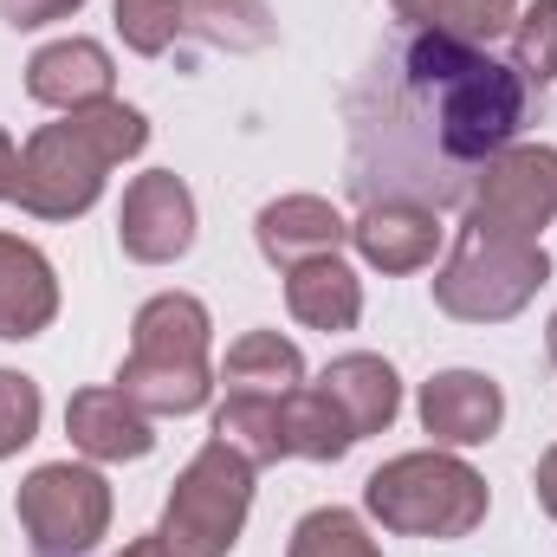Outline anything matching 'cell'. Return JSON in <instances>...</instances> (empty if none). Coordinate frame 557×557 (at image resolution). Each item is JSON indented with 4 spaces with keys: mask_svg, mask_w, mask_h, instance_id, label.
Segmentation results:
<instances>
[{
    "mask_svg": "<svg viewBox=\"0 0 557 557\" xmlns=\"http://www.w3.org/2000/svg\"><path fill=\"white\" fill-rule=\"evenodd\" d=\"M143 143H149V117L117 104V98L91 104V111H72L65 124H39L20 149L13 201L39 221H72L104 195V175L117 162H131Z\"/></svg>",
    "mask_w": 557,
    "mask_h": 557,
    "instance_id": "cell-1",
    "label": "cell"
},
{
    "mask_svg": "<svg viewBox=\"0 0 557 557\" xmlns=\"http://www.w3.org/2000/svg\"><path fill=\"white\" fill-rule=\"evenodd\" d=\"M208 331L214 324L195 292H156L131 324V357L117 370V389L143 416H195L214 396Z\"/></svg>",
    "mask_w": 557,
    "mask_h": 557,
    "instance_id": "cell-2",
    "label": "cell"
},
{
    "mask_svg": "<svg viewBox=\"0 0 557 557\" xmlns=\"http://www.w3.org/2000/svg\"><path fill=\"white\" fill-rule=\"evenodd\" d=\"M363 506L383 532L403 539H467L486 525V480L447 454V447H421V454H396L363 480Z\"/></svg>",
    "mask_w": 557,
    "mask_h": 557,
    "instance_id": "cell-3",
    "label": "cell"
},
{
    "mask_svg": "<svg viewBox=\"0 0 557 557\" xmlns=\"http://www.w3.org/2000/svg\"><path fill=\"white\" fill-rule=\"evenodd\" d=\"M552 278L545 247L532 240H493V234H473L460 227L447 267L434 273V305L460 324H499V318H519L539 285Z\"/></svg>",
    "mask_w": 557,
    "mask_h": 557,
    "instance_id": "cell-4",
    "label": "cell"
},
{
    "mask_svg": "<svg viewBox=\"0 0 557 557\" xmlns=\"http://www.w3.org/2000/svg\"><path fill=\"white\" fill-rule=\"evenodd\" d=\"M247 512H253V460H240L227 441H208L182 467L162 506V539L182 557H227L247 532Z\"/></svg>",
    "mask_w": 557,
    "mask_h": 557,
    "instance_id": "cell-5",
    "label": "cell"
},
{
    "mask_svg": "<svg viewBox=\"0 0 557 557\" xmlns=\"http://www.w3.org/2000/svg\"><path fill=\"white\" fill-rule=\"evenodd\" d=\"M33 552L46 557H78L91 552L104 532H111V486L98 467H78V460H46L20 480V499H13Z\"/></svg>",
    "mask_w": 557,
    "mask_h": 557,
    "instance_id": "cell-6",
    "label": "cell"
},
{
    "mask_svg": "<svg viewBox=\"0 0 557 557\" xmlns=\"http://www.w3.org/2000/svg\"><path fill=\"white\" fill-rule=\"evenodd\" d=\"M434 91H441V117H434L441 149L460 156V162L499 156L506 143L519 137V124H525V78H519L512 65L486 59V52H473V59H467L447 85H434Z\"/></svg>",
    "mask_w": 557,
    "mask_h": 557,
    "instance_id": "cell-7",
    "label": "cell"
},
{
    "mask_svg": "<svg viewBox=\"0 0 557 557\" xmlns=\"http://www.w3.org/2000/svg\"><path fill=\"white\" fill-rule=\"evenodd\" d=\"M557 221V149L545 143H506L486 156L473 195H467V227L493 240H532Z\"/></svg>",
    "mask_w": 557,
    "mask_h": 557,
    "instance_id": "cell-8",
    "label": "cell"
},
{
    "mask_svg": "<svg viewBox=\"0 0 557 557\" xmlns=\"http://www.w3.org/2000/svg\"><path fill=\"white\" fill-rule=\"evenodd\" d=\"M117 247L137 267H169L195 247V195L175 169H149L124 188V214H117Z\"/></svg>",
    "mask_w": 557,
    "mask_h": 557,
    "instance_id": "cell-9",
    "label": "cell"
},
{
    "mask_svg": "<svg viewBox=\"0 0 557 557\" xmlns=\"http://www.w3.org/2000/svg\"><path fill=\"white\" fill-rule=\"evenodd\" d=\"M26 91L46 104V111H91V104H111L117 91V65L98 39H52L26 59Z\"/></svg>",
    "mask_w": 557,
    "mask_h": 557,
    "instance_id": "cell-10",
    "label": "cell"
},
{
    "mask_svg": "<svg viewBox=\"0 0 557 557\" xmlns=\"http://www.w3.org/2000/svg\"><path fill=\"white\" fill-rule=\"evenodd\" d=\"M499 421L506 396L480 370H441L434 383H421V428L434 434V447H480L499 434Z\"/></svg>",
    "mask_w": 557,
    "mask_h": 557,
    "instance_id": "cell-11",
    "label": "cell"
},
{
    "mask_svg": "<svg viewBox=\"0 0 557 557\" xmlns=\"http://www.w3.org/2000/svg\"><path fill=\"white\" fill-rule=\"evenodd\" d=\"M253 240H260V253L273 260L278 273H292V267H305V260L337 253V247L350 240V221H344L324 195H278V201L260 208Z\"/></svg>",
    "mask_w": 557,
    "mask_h": 557,
    "instance_id": "cell-12",
    "label": "cell"
},
{
    "mask_svg": "<svg viewBox=\"0 0 557 557\" xmlns=\"http://www.w3.org/2000/svg\"><path fill=\"white\" fill-rule=\"evenodd\" d=\"M441 214L421 208V201H370L357 221H350V240L357 253L376 267V273H421L441 247Z\"/></svg>",
    "mask_w": 557,
    "mask_h": 557,
    "instance_id": "cell-13",
    "label": "cell"
},
{
    "mask_svg": "<svg viewBox=\"0 0 557 557\" xmlns=\"http://www.w3.org/2000/svg\"><path fill=\"white\" fill-rule=\"evenodd\" d=\"M65 434H72V447L91 454V460H143V454L156 447L149 416H143L117 383H111V389H78V396L65 403Z\"/></svg>",
    "mask_w": 557,
    "mask_h": 557,
    "instance_id": "cell-14",
    "label": "cell"
},
{
    "mask_svg": "<svg viewBox=\"0 0 557 557\" xmlns=\"http://www.w3.org/2000/svg\"><path fill=\"white\" fill-rule=\"evenodd\" d=\"M52 318H59V273H52V260L33 240L0 234V337L7 344L39 337Z\"/></svg>",
    "mask_w": 557,
    "mask_h": 557,
    "instance_id": "cell-15",
    "label": "cell"
},
{
    "mask_svg": "<svg viewBox=\"0 0 557 557\" xmlns=\"http://www.w3.org/2000/svg\"><path fill=\"white\" fill-rule=\"evenodd\" d=\"M318 389L337 403V416L350 421V434L363 441V434H383L396 409H403V383H396V370L383 363V357H370V350H350V357H337L324 376H318Z\"/></svg>",
    "mask_w": 557,
    "mask_h": 557,
    "instance_id": "cell-16",
    "label": "cell"
},
{
    "mask_svg": "<svg viewBox=\"0 0 557 557\" xmlns=\"http://www.w3.org/2000/svg\"><path fill=\"white\" fill-rule=\"evenodd\" d=\"M285 311L311 331H350L363 318V278L350 273L337 253L324 260H305L285 273Z\"/></svg>",
    "mask_w": 557,
    "mask_h": 557,
    "instance_id": "cell-17",
    "label": "cell"
},
{
    "mask_svg": "<svg viewBox=\"0 0 557 557\" xmlns=\"http://www.w3.org/2000/svg\"><path fill=\"white\" fill-rule=\"evenodd\" d=\"M221 383H227V396H292V389H305V357L278 331H247L227 350Z\"/></svg>",
    "mask_w": 557,
    "mask_h": 557,
    "instance_id": "cell-18",
    "label": "cell"
},
{
    "mask_svg": "<svg viewBox=\"0 0 557 557\" xmlns=\"http://www.w3.org/2000/svg\"><path fill=\"white\" fill-rule=\"evenodd\" d=\"M278 434H285V460H344L357 447L350 421L337 416V403L318 383H305L278 403Z\"/></svg>",
    "mask_w": 557,
    "mask_h": 557,
    "instance_id": "cell-19",
    "label": "cell"
},
{
    "mask_svg": "<svg viewBox=\"0 0 557 557\" xmlns=\"http://www.w3.org/2000/svg\"><path fill=\"white\" fill-rule=\"evenodd\" d=\"M182 20L195 39L221 52H260L273 46V7L267 0H182Z\"/></svg>",
    "mask_w": 557,
    "mask_h": 557,
    "instance_id": "cell-20",
    "label": "cell"
},
{
    "mask_svg": "<svg viewBox=\"0 0 557 557\" xmlns=\"http://www.w3.org/2000/svg\"><path fill=\"white\" fill-rule=\"evenodd\" d=\"M285 557H383V552H376V539H370V525H363L357 512L318 506V512H305V519L292 525Z\"/></svg>",
    "mask_w": 557,
    "mask_h": 557,
    "instance_id": "cell-21",
    "label": "cell"
},
{
    "mask_svg": "<svg viewBox=\"0 0 557 557\" xmlns=\"http://www.w3.org/2000/svg\"><path fill=\"white\" fill-rule=\"evenodd\" d=\"M519 0H428L421 7V33H454L467 46H493L499 33H512Z\"/></svg>",
    "mask_w": 557,
    "mask_h": 557,
    "instance_id": "cell-22",
    "label": "cell"
},
{
    "mask_svg": "<svg viewBox=\"0 0 557 557\" xmlns=\"http://www.w3.org/2000/svg\"><path fill=\"white\" fill-rule=\"evenodd\" d=\"M512 72L525 85H539V91L557 78V0L519 7V20H512Z\"/></svg>",
    "mask_w": 557,
    "mask_h": 557,
    "instance_id": "cell-23",
    "label": "cell"
},
{
    "mask_svg": "<svg viewBox=\"0 0 557 557\" xmlns=\"http://www.w3.org/2000/svg\"><path fill=\"white\" fill-rule=\"evenodd\" d=\"M117 33H124V46L143 52V59L169 52L175 39H188L182 0H117Z\"/></svg>",
    "mask_w": 557,
    "mask_h": 557,
    "instance_id": "cell-24",
    "label": "cell"
},
{
    "mask_svg": "<svg viewBox=\"0 0 557 557\" xmlns=\"http://www.w3.org/2000/svg\"><path fill=\"white\" fill-rule=\"evenodd\" d=\"M39 416H46L39 383H33V376H20V370H0V460H7V454H20V447L39 434Z\"/></svg>",
    "mask_w": 557,
    "mask_h": 557,
    "instance_id": "cell-25",
    "label": "cell"
},
{
    "mask_svg": "<svg viewBox=\"0 0 557 557\" xmlns=\"http://www.w3.org/2000/svg\"><path fill=\"white\" fill-rule=\"evenodd\" d=\"M85 0H0V20L7 26H52V20H65V13H78Z\"/></svg>",
    "mask_w": 557,
    "mask_h": 557,
    "instance_id": "cell-26",
    "label": "cell"
},
{
    "mask_svg": "<svg viewBox=\"0 0 557 557\" xmlns=\"http://www.w3.org/2000/svg\"><path fill=\"white\" fill-rule=\"evenodd\" d=\"M532 486H539V506H545V512L557 519V447H545V460H539Z\"/></svg>",
    "mask_w": 557,
    "mask_h": 557,
    "instance_id": "cell-27",
    "label": "cell"
},
{
    "mask_svg": "<svg viewBox=\"0 0 557 557\" xmlns=\"http://www.w3.org/2000/svg\"><path fill=\"white\" fill-rule=\"evenodd\" d=\"M13 182H20V143L0 131V201H13Z\"/></svg>",
    "mask_w": 557,
    "mask_h": 557,
    "instance_id": "cell-28",
    "label": "cell"
},
{
    "mask_svg": "<svg viewBox=\"0 0 557 557\" xmlns=\"http://www.w3.org/2000/svg\"><path fill=\"white\" fill-rule=\"evenodd\" d=\"M117 557H182V552H175V545H169V539L156 532V539H137V545H124Z\"/></svg>",
    "mask_w": 557,
    "mask_h": 557,
    "instance_id": "cell-29",
    "label": "cell"
},
{
    "mask_svg": "<svg viewBox=\"0 0 557 557\" xmlns=\"http://www.w3.org/2000/svg\"><path fill=\"white\" fill-rule=\"evenodd\" d=\"M421 7H428V0H396V13H403V20H421Z\"/></svg>",
    "mask_w": 557,
    "mask_h": 557,
    "instance_id": "cell-30",
    "label": "cell"
},
{
    "mask_svg": "<svg viewBox=\"0 0 557 557\" xmlns=\"http://www.w3.org/2000/svg\"><path fill=\"white\" fill-rule=\"evenodd\" d=\"M545 344H552V363H557V311H552V331H545Z\"/></svg>",
    "mask_w": 557,
    "mask_h": 557,
    "instance_id": "cell-31",
    "label": "cell"
}]
</instances>
